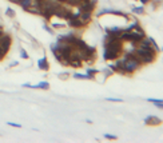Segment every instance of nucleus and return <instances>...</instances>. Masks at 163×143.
Masks as SVG:
<instances>
[{
    "instance_id": "obj_15",
    "label": "nucleus",
    "mask_w": 163,
    "mask_h": 143,
    "mask_svg": "<svg viewBox=\"0 0 163 143\" xmlns=\"http://www.w3.org/2000/svg\"><path fill=\"white\" fill-rule=\"evenodd\" d=\"M82 0H66V6H70V7H78L80 4Z\"/></svg>"
},
{
    "instance_id": "obj_11",
    "label": "nucleus",
    "mask_w": 163,
    "mask_h": 143,
    "mask_svg": "<svg viewBox=\"0 0 163 143\" xmlns=\"http://www.w3.org/2000/svg\"><path fill=\"white\" fill-rule=\"evenodd\" d=\"M72 78L74 79H80V80H91L90 76L87 74H79V72H74L72 74Z\"/></svg>"
},
{
    "instance_id": "obj_24",
    "label": "nucleus",
    "mask_w": 163,
    "mask_h": 143,
    "mask_svg": "<svg viewBox=\"0 0 163 143\" xmlns=\"http://www.w3.org/2000/svg\"><path fill=\"white\" fill-rule=\"evenodd\" d=\"M106 139H111V140H115L117 139V135H111V134H104Z\"/></svg>"
},
{
    "instance_id": "obj_1",
    "label": "nucleus",
    "mask_w": 163,
    "mask_h": 143,
    "mask_svg": "<svg viewBox=\"0 0 163 143\" xmlns=\"http://www.w3.org/2000/svg\"><path fill=\"white\" fill-rule=\"evenodd\" d=\"M134 54H135V56L142 61L143 66L154 63L155 59H157V55H158V52L151 46H137L134 50Z\"/></svg>"
},
{
    "instance_id": "obj_13",
    "label": "nucleus",
    "mask_w": 163,
    "mask_h": 143,
    "mask_svg": "<svg viewBox=\"0 0 163 143\" xmlns=\"http://www.w3.org/2000/svg\"><path fill=\"white\" fill-rule=\"evenodd\" d=\"M131 12H134V14H137V15H143V14H144V7H143V6H140V7H132Z\"/></svg>"
},
{
    "instance_id": "obj_14",
    "label": "nucleus",
    "mask_w": 163,
    "mask_h": 143,
    "mask_svg": "<svg viewBox=\"0 0 163 143\" xmlns=\"http://www.w3.org/2000/svg\"><path fill=\"white\" fill-rule=\"evenodd\" d=\"M31 4H32V0H20V1H19V6L23 9H26L27 7H29Z\"/></svg>"
},
{
    "instance_id": "obj_27",
    "label": "nucleus",
    "mask_w": 163,
    "mask_h": 143,
    "mask_svg": "<svg viewBox=\"0 0 163 143\" xmlns=\"http://www.w3.org/2000/svg\"><path fill=\"white\" fill-rule=\"evenodd\" d=\"M140 3H142V6H146V4H149L151 0H139Z\"/></svg>"
},
{
    "instance_id": "obj_3",
    "label": "nucleus",
    "mask_w": 163,
    "mask_h": 143,
    "mask_svg": "<svg viewBox=\"0 0 163 143\" xmlns=\"http://www.w3.org/2000/svg\"><path fill=\"white\" fill-rule=\"evenodd\" d=\"M0 46L3 47L6 51H9V48L12 46V36L9 34L4 32L3 35L0 36Z\"/></svg>"
},
{
    "instance_id": "obj_30",
    "label": "nucleus",
    "mask_w": 163,
    "mask_h": 143,
    "mask_svg": "<svg viewBox=\"0 0 163 143\" xmlns=\"http://www.w3.org/2000/svg\"><path fill=\"white\" fill-rule=\"evenodd\" d=\"M56 1H59V3H66V0H56Z\"/></svg>"
},
{
    "instance_id": "obj_21",
    "label": "nucleus",
    "mask_w": 163,
    "mask_h": 143,
    "mask_svg": "<svg viewBox=\"0 0 163 143\" xmlns=\"http://www.w3.org/2000/svg\"><path fill=\"white\" fill-rule=\"evenodd\" d=\"M7 54H8V51H6V50L3 48V47L0 46V60H3V59L6 58Z\"/></svg>"
},
{
    "instance_id": "obj_4",
    "label": "nucleus",
    "mask_w": 163,
    "mask_h": 143,
    "mask_svg": "<svg viewBox=\"0 0 163 143\" xmlns=\"http://www.w3.org/2000/svg\"><path fill=\"white\" fill-rule=\"evenodd\" d=\"M67 26L71 27L74 29H80V28H84V24L82 23V20L79 18H72V19H68L67 20Z\"/></svg>"
},
{
    "instance_id": "obj_16",
    "label": "nucleus",
    "mask_w": 163,
    "mask_h": 143,
    "mask_svg": "<svg viewBox=\"0 0 163 143\" xmlns=\"http://www.w3.org/2000/svg\"><path fill=\"white\" fill-rule=\"evenodd\" d=\"M43 29L46 31V32H48V34H50V35H54V34H55L54 28H52L51 26H48V24H44V26H43Z\"/></svg>"
},
{
    "instance_id": "obj_22",
    "label": "nucleus",
    "mask_w": 163,
    "mask_h": 143,
    "mask_svg": "<svg viewBox=\"0 0 163 143\" xmlns=\"http://www.w3.org/2000/svg\"><path fill=\"white\" fill-rule=\"evenodd\" d=\"M7 124L11 126V127H15V129H20L21 124L20 123H14V122H7Z\"/></svg>"
},
{
    "instance_id": "obj_18",
    "label": "nucleus",
    "mask_w": 163,
    "mask_h": 143,
    "mask_svg": "<svg viewBox=\"0 0 163 143\" xmlns=\"http://www.w3.org/2000/svg\"><path fill=\"white\" fill-rule=\"evenodd\" d=\"M150 41H151V46H152V48H154V50L157 51V52H160V47L157 44V41H155L152 38H150Z\"/></svg>"
},
{
    "instance_id": "obj_8",
    "label": "nucleus",
    "mask_w": 163,
    "mask_h": 143,
    "mask_svg": "<svg viewBox=\"0 0 163 143\" xmlns=\"http://www.w3.org/2000/svg\"><path fill=\"white\" fill-rule=\"evenodd\" d=\"M68 60H70V64H68V67H72V68H80L82 66H83V60H80V59L70 58Z\"/></svg>"
},
{
    "instance_id": "obj_10",
    "label": "nucleus",
    "mask_w": 163,
    "mask_h": 143,
    "mask_svg": "<svg viewBox=\"0 0 163 143\" xmlns=\"http://www.w3.org/2000/svg\"><path fill=\"white\" fill-rule=\"evenodd\" d=\"M86 74L90 76L91 80H95L96 75H98V74H100V70H95V68H87V70H86Z\"/></svg>"
},
{
    "instance_id": "obj_19",
    "label": "nucleus",
    "mask_w": 163,
    "mask_h": 143,
    "mask_svg": "<svg viewBox=\"0 0 163 143\" xmlns=\"http://www.w3.org/2000/svg\"><path fill=\"white\" fill-rule=\"evenodd\" d=\"M51 27L54 28H64V27H67V23H51Z\"/></svg>"
},
{
    "instance_id": "obj_25",
    "label": "nucleus",
    "mask_w": 163,
    "mask_h": 143,
    "mask_svg": "<svg viewBox=\"0 0 163 143\" xmlns=\"http://www.w3.org/2000/svg\"><path fill=\"white\" fill-rule=\"evenodd\" d=\"M58 76H59L60 79H67L68 76H70V74H68V72H63V74H59Z\"/></svg>"
},
{
    "instance_id": "obj_28",
    "label": "nucleus",
    "mask_w": 163,
    "mask_h": 143,
    "mask_svg": "<svg viewBox=\"0 0 163 143\" xmlns=\"http://www.w3.org/2000/svg\"><path fill=\"white\" fill-rule=\"evenodd\" d=\"M155 106H157L158 108H163V102H162V103H157Z\"/></svg>"
},
{
    "instance_id": "obj_31",
    "label": "nucleus",
    "mask_w": 163,
    "mask_h": 143,
    "mask_svg": "<svg viewBox=\"0 0 163 143\" xmlns=\"http://www.w3.org/2000/svg\"><path fill=\"white\" fill-rule=\"evenodd\" d=\"M132 1H135V0H132Z\"/></svg>"
},
{
    "instance_id": "obj_2",
    "label": "nucleus",
    "mask_w": 163,
    "mask_h": 143,
    "mask_svg": "<svg viewBox=\"0 0 163 143\" xmlns=\"http://www.w3.org/2000/svg\"><path fill=\"white\" fill-rule=\"evenodd\" d=\"M122 55L120 52H117V51L108 50V48H103V59L106 61H114L115 59H118L119 56Z\"/></svg>"
},
{
    "instance_id": "obj_17",
    "label": "nucleus",
    "mask_w": 163,
    "mask_h": 143,
    "mask_svg": "<svg viewBox=\"0 0 163 143\" xmlns=\"http://www.w3.org/2000/svg\"><path fill=\"white\" fill-rule=\"evenodd\" d=\"M100 72H102L103 75H104V79H107L108 76H111V75H112V74H114L112 71L110 70V68H104V70H100Z\"/></svg>"
},
{
    "instance_id": "obj_12",
    "label": "nucleus",
    "mask_w": 163,
    "mask_h": 143,
    "mask_svg": "<svg viewBox=\"0 0 163 143\" xmlns=\"http://www.w3.org/2000/svg\"><path fill=\"white\" fill-rule=\"evenodd\" d=\"M6 16L9 19H14L15 16H16V12H15L14 8H11V7H8V8L6 9Z\"/></svg>"
},
{
    "instance_id": "obj_9",
    "label": "nucleus",
    "mask_w": 163,
    "mask_h": 143,
    "mask_svg": "<svg viewBox=\"0 0 163 143\" xmlns=\"http://www.w3.org/2000/svg\"><path fill=\"white\" fill-rule=\"evenodd\" d=\"M31 88H34V90H50V83L46 82V80H43V82L38 83V84H31Z\"/></svg>"
},
{
    "instance_id": "obj_29",
    "label": "nucleus",
    "mask_w": 163,
    "mask_h": 143,
    "mask_svg": "<svg viewBox=\"0 0 163 143\" xmlns=\"http://www.w3.org/2000/svg\"><path fill=\"white\" fill-rule=\"evenodd\" d=\"M86 122H87L88 124H92V120H91V119H87V120H86Z\"/></svg>"
},
{
    "instance_id": "obj_23",
    "label": "nucleus",
    "mask_w": 163,
    "mask_h": 143,
    "mask_svg": "<svg viewBox=\"0 0 163 143\" xmlns=\"http://www.w3.org/2000/svg\"><path fill=\"white\" fill-rule=\"evenodd\" d=\"M106 100H107V102H123L119 98H106Z\"/></svg>"
},
{
    "instance_id": "obj_26",
    "label": "nucleus",
    "mask_w": 163,
    "mask_h": 143,
    "mask_svg": "<svg viewBox=\"0 0 163 143\" xmlns=\"http://www.w3.org/2000/svg\"><path fill=\"white\" fill-rule=\"evenodd\" d=\"M19 64V61L18 60H14V61H11V63H9V64H8V67H16V66H18Z\"/></svg>"
},
{
    "instance_id": "obj_6",
    "label": "nucleus",
    "mask_w": 163,
    "mask_h": 143,
    "mask_svg": "<svg viewBox=\"0 0 163 143\" xmlns=\"http://www.w3.org/2000/svg\"><path fill=\"white\" fill-rule=\"evenodd\" d=\"M144 124L146 126H160L162 124V120L158 117H155V115H149V117L144 118Z\"/></svg>"
},
{
    "instance_id": "obj_20",
    "label": "nucleus",
    "mask_w": 163,
    "mask_h": 143,
    "mask_svg": "<svg viewBox=\"0 0 163 143\" xmlns=\"http://www.w3.org/2000/svg\"><path fill=\"white\" fill-rule=\"evenodd\" d=\"M19 55H20L21 59H28L29 58V55L27 54V51L24 50V48H20V51H19Z\"/></svg>"
},
{
    "instance_id": "obj_5",
    "label": "nucleus",
    "mask_w": 163,
    "mask_h": 143,
    "mask_svg": "<svg viewBox=\"0 0 163 143\" xmlns=\"http://www.w3.org/2000/svg\"><path fill=\"white\" fill-rule=\"evenodd\" d=\"M79 19L82 20V23L84 26H88L92 20V12H87V11H80L79 12Z\"/></svg>"
},
{
    "instance_id": "obj_7",
    "label": "nucleus",
    "mask_w": 163,
    "mask_h": 143,
    "mask_svg": "<svg viewBox=\"0 0 163 143\" xmlns=\"http://www.w3.org/2000/svg\"><path fill=\"white\" fill-rule=\"evenodd\" d=\"M38 67H39V70H41V71L50 70V63H48V59H47L46 56H43V58H40L38 60Z\"/></svg>"
}]
</instances>
